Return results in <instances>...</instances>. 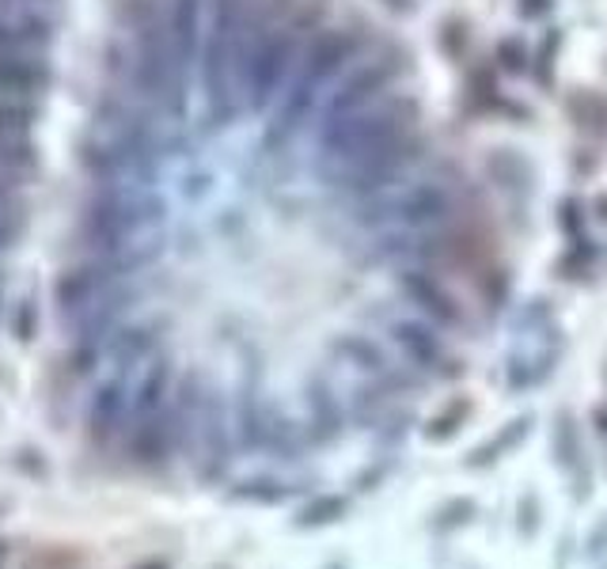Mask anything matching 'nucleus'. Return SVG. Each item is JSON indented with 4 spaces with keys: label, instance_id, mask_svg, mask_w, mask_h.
Segmentation results:
<instances>
[{
    "label": "nucleus",
    "instance_id": "obj_9",
    "mask_svg": "<svg viewBox=\"0 0 607 569\" xmlns=\"http://www.w3.org/2000/svg\"><path fill=\"white\" fill-rule=\"evenodd\" d=\"M596 216H600V221L607 224V194H604V198H596Z\"/></svg>",
    "mask_w": 607,
    "mask_h": 569
},
{
    "label": "nucleus",
    "instance_id": "obj_4",
    "mask_svg": "<svg viewBox=\"0 0 607 569\" xmlns=\"http://www.w3.org/2000/svg\"><path fill=\"white\" fill-rule=\"evenodd\" d=\"M559 54H562V31L551 27V35H543L539 49L531 54V69H528V72H536L539 88H551L554 83V72H559Z\"/></svg>",
    "mask_w": 607,
    "mask_h": 569
},
{
    "label": "nucleus",
    "instance_id": "obj_2",
    "mask_svg": "<svg viewBox=\"0 0 607 569\" xmlns=\"http://www.w3.org/2000/svg\"><path fill=\"white\" fill-rule=\"evenodd\" d=\"M566 111H570V119L577 130H585V133H607V103L596 91H577V96L566 103Z\"/></svg>",
    "mask_w": 607,
    "mask_h": 569
},
{
    "label": "nucleus",
    "instance_id": "obj_5",
    "mask_svg": "<svg viewBox=\"0 0 607 569\" xmlns=\"http://www.w3.org/2000/svg\"><path fill=\"white\" fill-rule=\"evenodd\" d=\"M494 69H497V72H509V77H525V72L531 69V49H528V42L517 38V35H509V38L497 42V49H494Z\"/></svg>",
    "mask_w": 607,
    "mask_h": 569
},
{
    "label": "nucleus",
    "instance_id": "obj_7",
    "mask_svg": "<svg viewBox=\"0 0 607 569\" xmlns=\"http://www.w3.org/2000/svg\"><path fill=\"white\" fill-rule=\"evenodd\" d=\"M517 8L525 20H547L554 12V0H517Z\"/></svg>",
    "mask_w": 607,
    "mask_h": 569
},
{
    "label": "nucleus",
    "instance_id": "obj_6",
    "mask_svg": "<svg viewBox=\"0 0 607 569\" xmlns=\"http://www.w3.org/2000/svg\"><path fill=\"white\" fill-rule=\"evenodd\" d=\"M588 205L581 202L577 194H566L559 202V228L566 232V236L573 239V236H581V232H585V221H588Z\"/></svg>",
    "mask_w": 607,
    "mask_h": 569
},
{
    "label": "nucleus",
    "instance_id": "obj_8",
    "mask_svg": "<svg viewBox=\"0 0 607 569\" xmlns=\"http://www.w3.org/2000/svg\"><path fill=\"white\" fill-rule=\"evenodd\" d=\"M573 171H577V175H593L596 171V156H588V148H585V156H573Z\"/></svg>",
    "mask_w": 607,
    "mask_h": 569
},
{
    "label": "nucleus",
    "instance_id": "obj_3",
    "mask_svg": "<svg viewBox=\"0 0 607 569\" xmlns=\"http://www.w3.org/2000/svg\"><path fill=\"white\" fill-rule=\"evenodd\" d=\"M395 342H399V346L407 349V354L415 357L418 365H433L437 357H441L437 338L426 331V326H418V323H399V326H395Z\"/></svg>",
    "mask_w": 607,
    "mask_h": 569
},
{
    "label": "nucleus",
    "instance_id": "obj_1",
    "mask_svg": "<svg viewBox=\"0 0 607 569\" xmlns=\"http://www.w3.org/2000/svg\"><path fill=\"white\" fill-rule=\"evenodd\" d=\"M402 289H407V297L415 300L426 315H433L437 323H460L463 312L460 304H455V297L449 289H444L441 281L433 278V274L426 270H407L402 274Z\"/></svg>",
    "mask_w": 607,
    "mask_h": 569
}]
</instances>
